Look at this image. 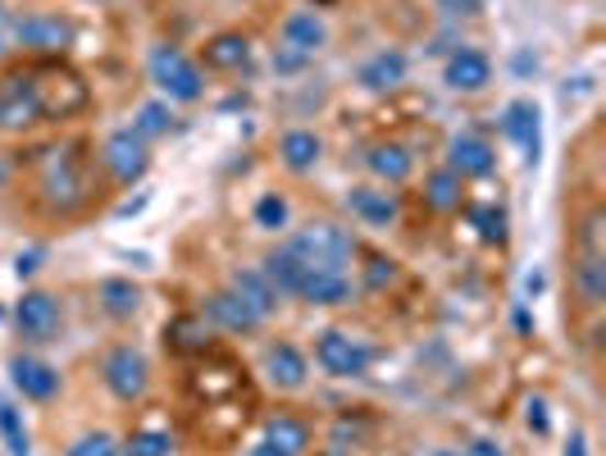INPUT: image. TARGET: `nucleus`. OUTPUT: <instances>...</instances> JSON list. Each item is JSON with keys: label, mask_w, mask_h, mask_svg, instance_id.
<instances>
[{"label": "nucleus", "mask_w": 606, "mask_h": 456, "mask_svg": "<svg viewBox=\"0 0 606 456\" xmlns=\"http://www.w3.org/2000/svg\"><path fill=\"white\" fill-rule=\"evenodd\" d=\"M27 78H33V97L42 105V119H74V114L87 110V101H92L87 82L69 65H55V59L33 65V69H27Z\"/></svg>", "instance_id": "nucleus-1"}, {"label": "nucleus", "mask_w": 606, "mask_h": 456, "mask_svg": "<svg viewBox=\"0 0 606 456\" xmlns=\"http://www.w3.org/2000/svg\"><path fill=\"white\" fill-rule=\"evenodd\" d=\"M574 288L584 307H602L606 297V252H602V210L593 205L574 229Z\"/></svg>", "instance_id": "nucleus-2"}, {"label": "nucleus", "mask_w": 606, "mask_h": 456, "mask_svg": "<svg viewBox=\"0 0 606 456\" xmlns=\"http://www.w3.org/2000/svg\"><path fill=\"white\" fill-rule=\"evenodd\" d=\"M288 252L306 265V269H333V274H343V265L351 260L356 252V242L338 229V224H311V229H301L292 242H288Z\"/></svg>", "instance_id": "nucleus-3"}, {"label": "nucleus", "mask_w": 606, "mask_h": 456, "mask_svg": "<svg viewBox=\"0 0 606 456\" xmlns=\"http://www.w3.org/2000/svg\"><path fill=\"white\" fill-rule=\"evenodd\" d=\"M315 360H319V370L333 375V379H360L370 370V343H360L351 338V333H338V329H328L319 333V343H315Z\"/></svg>", "instance_id": "nucleus-4"}, {"label": "nucleus", "mask_w": 606, "mask_h": 456, "mask_svg": "<svg viewBox=\"0 0 606 456\" xmlns=\"http://www.w3.org/2000/svg\"><path fill=\"white\" fill-rule=\"evenodd\" d=\"M150 78L169 101H197L201 97V69L178 46H156L150 51Z\"/></svg>", "instance_id": "nucleus-5"}, {"label": "nucleus", "mask_w": 606, "mask_h": 456, "mask_svg": "<svg viewBox=\"0 0 606 456\" xmlns=\"http://www.w3.org/2000/svg\"><path fill=\"white\" fill-rule=\"evenodd\" d=\"M33 124H42V105L33 97V78H27V69H5V74H0V129L23 133Z\"/></svg>", "instance_id": "nucleus-6"}, {"label": "nucleus", "mask_w": 606, "mask_h": 456, "mask_svg": "<svg viewBox=\"0 0 606 456\" xmlns=\"http://www.w3.org/2000/svg\"><path fill=\"white\" fill-rule=\"evenodd\" d=\"M46 169H42V192L55 210H78L87 201V178L78 174V160L59 156V151H46Z\"/></svg>", "instance_id": "nucleus-7"}, {"label": "nucleus", "mask_w": 606, "mask_h": 456, "mask_svg": "<svg viewBox=\"0 0 606 456\" xmlns=\"http://www.w3.org/2000/svg\"><path fill=\"white\" fill-rule=\"evenodd\" d=\"M101 375H105V388L114 392L119 402H137L146 383H150V370H146V356L133 352V347H114L101 365Z\"/></svg>", "instance_id": "nucleus-8"}, {"label": "nucleus", "mask_w": 606, "mask_h": 456, "mask_svg": "<svg viewBox=\"0 0 606 456\" xmlns=\"http://www.w3.org/2000/svg\"><path fill=\"white\" fill-rule=\"evenodd\" d=\"M105 165H110V174H114L119 182H137V178L146 174V165H150L146 137L133 133V129L110 133V142H105Z\"/></svg>", "instance_id": "nucleus-9"}, {"label": "nucleus", "mask_w": 606, "mask_h": 456, "mask_svg": "<svg viewBox=\"0 0 606 456\" xmlns=\"http://www.w3.org/2000/svg\"><path fill=\"white\" fill-rule=\"evenodd\" d=\"M14 320H19L23 338L46 343L50 333L59 329V307H55V297H46V292H23V301L14 307Z\"/></svg>", "instance_id": "nucleus-10"}, {"label": "nucleus", "mask_w": 606, "mask_h": 456, "mask_svg": "<svg viewBox=\"0 0 606 456\" xmlns=\"http://www.w3.org/2000/svg\"><path fill=\"white\" fill-rule=\"evenodd\" d=\"M19 42L23 46H33V51H42V55H59L69 42H74V27L65 23V19H50V14H33V19H23L19 27Z\"/></svg>", "instance_id": "nucleus-11"}, {"label": "nucleus", "mask_w": 606, "mask_h": 456, "mask_svg": "<svg viewBox=\"0 0 606 456\" xmlns=\"http://www.w3.org/2000/svg\"><path fill=\"white\" fill-rule=\"evenodd\" d=\"M10 375H14V388L23 392V398H33V402H50L55 392H59V375L50 370L46 360H37V356H14L10 360Z\"/></svg>", "instance_id": "nucleus-12"}, {"label": "nucleus", "mask_w": 606, "mask_h": 456, "mask_svg": "<svg viewBox=\"0 0 606 456\" xmlns=\"http://www.w3.org/2000/svg\"><path fill=\"white\" fill-rule=\"evenodd\" d=\"M451 174L457 178H489L497 169V151L483 142V137H457L451 142V156H447Z\"/></svg>", "instance_id": "nucleus-13"}, {"label": "nucleus", "mask_w": 606, "mask_h": 456, "mask_svg": "<svg viewBox=\"0 0 606 456\" xmlns=\"http://www.w3.org/2000/svg\"><path fill=\"white\" fill-rule=\"evenodd\" d=\"M502 129L506 137L525 151V160L534 165L538 160V151H542V133H538V105L534 101H510L506 105V119H502Z\"/></svg>", "instance_id": "nucleus-14"}, {"label": "nucleus", "mask_w": 606, "mask_h": 456, "mask_svg": "<svg viewBox=\"0 0 606 456\" xmlns=\"http://www.w3.org/2000/svg\"><path fill=\"white\" fill-rule=\"evenodd\" d=\"M306 356H301L292 343H274V347H265V379L274 383V388H301L306 383Z\"/></svg>", "instance_id": "nucleus-15"}, {"label": "nucleus", "mask_w": 606, "mask_h": 456, "mask_svg": "<svg viewBox=\"0 0 606 456\" xmlns=\"http://www.w3.org/2000/svg\"><path fill=\"white\" fill-rule=\"evenodd\" d=\"M296 297L301 301H315V307H343L351 297V283L347 274H333V269H306L296 283Z\"/></svg>", "instance_id": "nucleus-16"}, {"label": "nucleus", "mask_w": 606, "mask_h": 456, "mask_svg": "<svg viewBox=\"0 0 606 456\" xmlns=\"http://www.w3.org/2000/svg\"><path fill=\"white\" fill-rule=\"evenodd\" d=\"M493 82V65H489V55H479V51H457L447 59V87H457V91H479V87H489Z\"/></svg>", "instance_id": "nucleus-17"}, {"label": "nucleus", "mask_w": 606, "mask_h": 456, "mask_svg": "<svg viewBox=\"0 0 606 456\" xmlns=\"http://www.w3.org/2000/svg\"><path fill=\"white\" fill-rule=\"evenodd\" d=\"M265 443H269V447H279L283 456H301V452L311 447V424L279 411V415H269V420H265Z\"/></svg>", "instance_id": "nucleus-18"}, {"label": "nucleus", "mask_w": 606, "mask_h": 456, "mask_svg": "<svg viewBox=\"0 0 606 456\" xmlns=\"http://www.w3.org/2000/svg\"><path fill=\"white\" fill-rule=\"evenodd\" d=\"M205 311H210V320L224 324V329H233V333H251V329L260 324V315H256V311H251L233 288L210 297V301H205Z\"/></svg>", "instance_id": "nucleus-19"}, {"label": "nucleus", "mask_w": 606, "mask_h": 456, "mask_svg": "<svg viewBox=\"0 0 606 456\" xmlns=\"http://www.w3.org/2000/svg\"><path fill=\"white\" fill-rule=\"evenodd\" d=\"M233 292L247 301V307H251L260 320L279 307V292H274V283H269L260 269H237V274H233Z\"/></svg>", "instance_id": "nucleus-20"}, {"label": "nucleus", "mask_w": 606, "mask_h": 456, "mask_svg": "<svg viewBox=\"0 0 606 456\" xmlns=\"http://www.w3.org/2000/svg\"><path fill=\"white\" fill-rule=\"evenodd\" d=\"M402 78H406L402 51H379L374 59H366V69H360V87H370V91H392Z\"/></svg>", "instance_id": "nucleus-21"}, {"label": "nucleus", "mask_w": 606, "mask_h": 456, "mask_svg": "<svg viewBox=\"0 0 606 456\" xmlns=\"http://www.w3.org/2000/svg\"><path fill=\"white\" fill-rule=\"evenodd\" d=\"M251 59V42L242 37V33H220V37H210L205 42V65L210 69H242Z\"/></svg>", "instance_id": "nucleus-22"}, {"label": "nucleus", "mask_w": 606, "mask_h": 456, "mask_svg": "<svg viewBox=\"0 0 606 456\" xmlns=\"http://www.w3.org/2000/svg\"><path fill=\"white\" fill-rule=\"evenodd\" d=\"M366 165H370L379 178H388V182H402V178H411V169H415L411 151L397 146V142H374L370 156H366Z\"/></svg>", "instance_id": "nucleus-23"}, {"label": "nucleus", "mask_w": 606, "mask_h": 456, "mask_svg": "<svg viewBox=\"0 0 606 456\" xmlns=\"http://www.w3.org/2000/svg\"><path fill=\"white\" fill-rule=\"evenodd\" d=\"M283 42H288L296 55H315V51L328 42V33H324V23H319L315 14H288V23H283Z\"/></svg>", "instance_id": "nucleus-24"}, {"label": "nucleus", "mask_w": 606, "mask_h": 456, "mask_svg": "<svg viewBox=\"0 0 606 456\" xmlns=\"http://www.w3.org/2000/svg\"><path fill=\"white\" fill-rule=\"evenodd\" d=\"M347 205H351V215H360L366 224H392L397 220V201H392L388 192H374V188H351Z\"/></svg>", "instance_id": "nucleus-25"}, {"label": "nucleus", "mask_w": 606, "mask_h": 456, "mask_svg": "<svg viewBox=\"0 0 606 456\" xmlns=\"http://www.w3.org/2000/svg\"><path fill=\"white\" fill-rule=\"evenodd\" d=\"M319 137L315 133H306V129H296V133H288L283 137V146H279V156H283V165L288 169H296V174H306V169H315L319 165Z\"/></svg>", "instance_id": "nucleus-26"}, {"label": "nucleus", "mask_w": 606, "mask_h": 456, "mask_svg": "<svg viewBox=\"0 0 606 456\" xmlns=\"http://www.w3.org/2000/svg\"><path fill=\"white\" fill-rule=\"evenodd\" d=\"M424 201H429L434 210H457L461 205V178L451 169L429 174V182H424Z\"/></svg>", "instance_id": "nucleus-27"}, {"label": "nucleus", "mask_w": 606, "mask_h": 456, "mask_svg": "<svg viewBox=\"0 0 606 456\" xmlns=\"http://www.w3.org/2000/svg\"><path fill=\"white\" fill-rule=\"evenodd\" d=\"M101 301H105L110 315L124 320V315H133V311L142 307V292H137L128 279H105V283H101Z\"/></svg>", "instance_id": "nucleus-28"}, {"label": "nucleus", "mask_w": 606, "mask_h": 456, "mask_svg": "<svg viewBox=\"0 0 606 456\" xmlns=\"http://www.w3.org/2000/svg\"><path fill=\"white\" fill-rule=\"evenodd\" d=\"M119 452H124V456H169L173 452V438L160 434V430H137Z\"/></svg>", "instance_id": "nucleus-29"}, {"label": "nucleus", "mask_w": 606, "mask_h": 456, "mask_svg": "<svg viewBox=\"0 0 606 456\" xmlns=\"http://www.w3.org/2000/svg\"><path fill=\"white\" fill-rule=\"evenodd\" d=\"M470 224L479 229L483 242H506V210H497V205H474Z\"/></svg>", "instance_id": "nucleus-30"}, {"label": "nucleus", "mask_w": 606, "mask_h": 456, "mask_svg": "<svg viewBox=\"0 0 606 456\" xmlns=\"http://www.w3.org/2000/svg\"><path fill=\"white\" fill-rule=\"evenodd\" d=\"M0 434H5V447H10V456H27V430H23V420H19V411L0 398Z\"/></svg>", "instance_id": "nucleus-31"}, {"label": "nucleus", "mask_w": 606, "mask_h": 456, "mask_svg": "<svg viewBox=\"0 0 606 456\" xmlns=\"http://www.w3.org/2000/svg\"><path fill=\"white\" fill-rule=\"evenodd\" d=\"M169 338H173L178 352H201L205 347V329H201V320H173Z\"/></svg>", "instance_id": "nucleus-32"}, {"label": "nucleus", "mask_w": 606, "mask_h": 456, "mask_svg": "<svg viewBox=\"0 0 606 456\" xmlns=\"http://www.w3.org/2000/svg\"><path fill=\"white\" fill-rule=\"evenodd\" d=\"M133 133H142V137H160V133H169V110H165L160 101H150V105H142V114H137V124H133Z\"/></svg>", "instance_id": "nucleus-33"}, {"label": "nucleus", "mask_w": 606, "mask_h": 456, "mask_svg": "<svg viewBox=\"0 0 606 456\" xmlns=\"http://www.w3.org/2000/svg\"><path fill=\"white\" fill-rule=\"evenodd\" d=\"M256 224H260V229H274V233H279V229L288 224V201H283V197H274V192H269V197H260V201H256Z\"/></svg>", "instance_id": "nucleus-34"}, {"label": "nucleus", "mask_w": 606, "mask_h": 456, "mask_svg": "<svg viewBox=\"0 0 606 456\" xmlns=\"http://www.w3.org/2000/svg\"><path fill=\"white\" fill-rule=\"evenodd\" d=\"M69 456H119V443H114L110 434H82V438L69 447Z\"/></svg>", "instance_id": "nucleus-35"}, {"label": "nucleus", "mask_w": 606, "mask_h": 456, "mask_svg": "<svg viewBox=\"0 0 606 456\" xmlns=\"http://www.w3.org/2000/svg\"><path fill=\"white\" fill-rule=\"evenodd\" d=\"M525 420H529V430H534V434H548V430H552V420H548V402H542V398H529Z\"/></svg>", "instance_id": "nucleus-36"}, {"label": "nucleus", "mask_w": 606, "mask_h": 456, "mask_svg": "<svg viewBox=\"0 0 606 456\" xmlns=\"http://www.w3.org/2000/svg\"><path fill=\"white\" fill-rule=\"evenodd\" d=\"M392 279H397V265L383 260V256H370V288H383Z\"/></svg>", "instance_id": "nucleus-37"}, {"label": "nucleus", "mask_w": 606, "mask_h": 456, "mask_svg": "<svg viewBox=\"0 0 606 456\" xmlns=\"http://www.w3.org/2000/svg\"><path fill=\"white\" fill-rule=\"evenodd\" d=\"M465 456H506L497 443H489V438H474L470 447H465Z\"/></svg>", "instance_id": "nucleus-38"}, {"label": "nucleus", "mask_w": 606, "mask_h": 456, "mask_svg": "<svg viewBox=\"0 0 606 456\" xmlns=\"http://www.w3.org/2000/svg\"><path fill=\"white\" fill-rule=\"evenodd\" d=\"M14 269H19V279H23V274H33V269H37V256H19Z\"/></svg>", "instance_id": "nucleus-39"}, {"label": "nucleus", "mask_w": 606, "mask_h": 456, "mask_svg": "<svg viewBox=\"0 0 606 456\" xmlns=\"http://www.w3.org/2000/svg\"><path fill=\"white\" fill-rule=\"evenodd\" d=\"M247 456H283V452H279V447H269V443H256Z\"/></svg>", "instance_id": "nucleus-40"}, {"label": "nucleus", "mask_w": 606, "mask_h": 456, "mask_svg": "<svg viewBox=\"0 0 606 456\" xmlns=\"http://www.w3.org/2000/svg\"><path fill=\"white\" fill-rule=\"evenodd\" d=\"M565 456H584V434H574V443H570V452Z\"/></svg>", "instance_id": "nucleus-41"}, {"label": "nucleus", "mask_w": 606, "mask_h": 456, "mask_svg": "<svg viewBox=\"0 0 606 456\" xmlns=\"http://www.w3.org/2000/svg\"><path fill=\"white\" fill-rule=\"evenodd\" d=\"M319 456H347V452H319Z\"/></svg>", "instance_id": "nucleus-42"}, {"label": "nucleus", "mask_w": 606, "mask_h": 456, "mask_svg": "<svg viewBox=\"0 0 606 456\" xmlns=\"http://www.w3.org/2000/svg\"><path fill=\"white\" fill-rule=\"evenodd\" d=\"M315 5H333V0H315Z\"/></svg>", "instance_id": "nucleus-43"}]
</instances>
